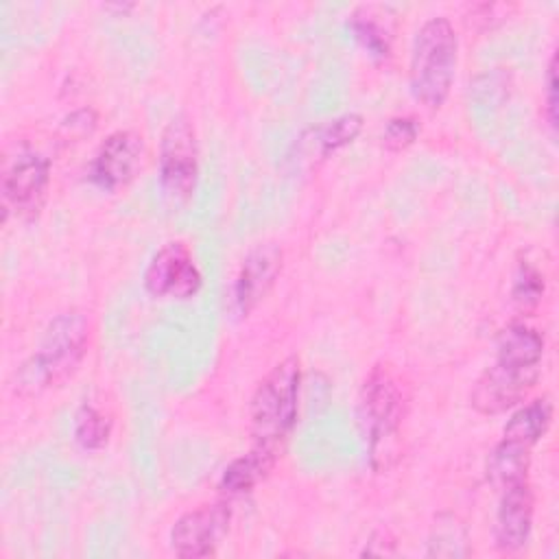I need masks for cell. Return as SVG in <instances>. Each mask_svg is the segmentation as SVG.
<instances>
[{
    "label": "cell",
    "mask_w": 559,
    "mask_h": 559,
    "mask_svg": "<svg viewBox=\"0 0 559 559\" xmlns=\"http://www.w3.org/2000/svg\"><path fill=\"white\" fill-rule=\"evenodd\" d=\"M542 369H526L493 360L474 382L469 404L480 415H500L518 406L537 384Z\"/></svg>",
    "instance_id": "8fae6325"
},
{
    "label": "cell",
    "mask_w": 559,
    "mask_h": 559,
    "mask_svg": "<svg viewBox=\"0 0 559 559\" xmlns=\"http://www.w3.org/2000/svg\"><path fill=\"white\" fill-rule=\"evenodd\" d=\"M144 159V138L133 129L111 131L96 148L90 162V181L107 192L127 188Z\"/></svg>",
    "instance_id": "30bf717a"
},
{
    "label": "cell",
    "mask_w": 559,
    "mask_h": 559,
    "mask_svg": "<svg viewBox=\"0 0 559 559\" xmlns=\"http://www.w3.org/2000/svg\"><path fill=\"white\" fill-rule=\"evenodd\" d=\"M157 175L168 199L175 203L192 199L199 183V144L194 124L186 114L173 116L162 129Z\"/></svg>",
    "instance_id": "5b68a950"
},
{
    "label": "cell",
    "mask_w": 559,
    "mask_h": 559,
    "mask_svg": "<svg viewBox=\"0 0 559 559\" xmlns=\"http://www.w3.org/2000/svg\"><path fill=\"white\" fill-rule=\"evenodd\" d=\"M419 133H421V124L415 116H393L384 122L380 142L386 151L400 153V151H406L411 144H415Z\"/></svg>",
    "instance_id": "44dd1931"
},
{
    "label": "cell",
    "mask_w": 559,
    "mask_h": 559,
    "mask_svg": "<svg viewBox=\"0 0 559 559\" xmlns=\"http://www.w3.org/2000/svg\"><path fill=\"white\" fill-rule=\"evenodd\" d=\"M544 347L546 343L539 330L526 323H509L498 332L496 360L526 369H542Z\"/></svg>",
    "instance_id": "4fadbf2b"
},
{
    "label": "cell",
    "mask_w": 559,
    "mask_h": 559,
    "mask_svg": "<svg viewBox=\"0 0 559 559\" xmlns=\"http://www.w3.org/2000/svg\"><path fill=\"white\" fill-rule=\"evenodd\" d=\"M90 345V323L83 312L66 310L44 330L41 341L15 371V393L39 395L63 384L83 362Z\"/></svg>",
    "instance_id": "6da1fadb"
},
{
    "label": "cell",
    "mask_w": 559,
    "mask_h": 559,
    "mask_svg": "<svg viewBox=\"0 0 559 559\" xmlns=\"http://www.w3.org/2000/svg\"><path fill=\"white\" fill-rule=\"evenodd\" d=\"M301 362L286 356L275 362L255 384L249 400V437L253 448L269 450L280 456L299 415Z\"/></svg>",
    "instance_id": "7a4b0ae2"
},
{
    "label": "cell",
    "mask_w": 559,
    "mask_h": 559,
    "mask_svg": "<svg viewBox=\"0 0 559 559\" xmlns=\"http://www.w3.org/2000/svg\"><path fill=\"white\" fill-rule=\"evenodd\" d=\"M456 539H465L463 531L459 533L454 526L443 528L439 524L428 542V555L430 557H465V555H469L467 542H456Z\"/></svg>",
    "instance_id": "7402d4cb"
},
{
    "label": "cell",
    "mask_w": 559,
    "mask_h": 559,
    "mask_svg": "<svg viewBox=\"0 0 559 559\" xmlns=\"http://www.w3.org/2000/svg\"><path fill=\"white\" fill-rule=\"evenodd\" d=\"M275 463L277 454L262 448H251L247 454H240L231 463H227L218 480L221 493L242 496L253 491L271 474Z\"/></svg>",
    "instance_id": "5bb4252c"
},
{
    "label": "cell",
    "mask_w": 559,
    "mask_h": 559,
    "mask_svg": "<svg viewBox=\"0 0 559 559\" xmlns=\"http://www.w3.org/2000/svg\"><path fill=\"white\" fill-rule=\"evenodd\" d=\"M284 266V251L277 242L253 245L234 275L229 290V308L238 317H247L275 286Z\"/></svg>",
    "instance_id": "9c48e42d"
},
{
    "label": "cell",
    "mask_w": 559,
    "mask_h": 559,
    "mask_svg": "<svg viewBox=\"0 0 559 559\" xmlns=\"http://www.w3.org/2000/svg\"><path fill=\"white\" fill-rule=\"evenodd\" d=\"M535 515V493L526 480L500 489L493 520V544L500 552H515L531 539Z\"/></svg>",
    "instance_id": "7c38bea8"
},
{
    "label": "cell",
    "mask_w": 559,
    "mask_h": 559,
    "mask_svg": "<svg viewBox=\"0 0 559 559\" xmlns=\"http://www.w3.org/2000/svg\"><path fill=\"white\" fill-rule=\"evenodd\" d=\"M111 428H114L111 417L98 406H94L92 402H83L74 413L72 435L76 445L85 452L103 450L111 437Z\"/></svg>",
    "instance_id": "ac0fdd59"
},
{
    "label": "cell",
    "mask_w": 559,
    "mask_h": 559,
    "mask_svg": "<svg viewBox=\"0 0 559 559\" xmlns=\"http://www.w3.org/2000/svg\"><path fill=\"white\" fill-rule=\"evenodd\" d=\"M356 419L371 465L376 469L391 467L400 448L404 393L389 365L378 362L365 376L358 391Z\"/></svg>",
    "instance_id": "3957f363"
},
{
    "label": "cell",
    "mask_w": 559,
    "mask_h": 559,
    "mask_svg": "<svg viewBox=\"0 0 559 559\" xmlns=\"http://www.w3.org/2000/svg\"><path fill=\"white\" fill-rule=\"evenodd\" d=\"M50 188V159L33 148H20L4 162L0 179L2 197V223L9 216L22 221L35 218L48 197Z\"/></svg>",
    "instance_id": "8992f818"
},
{
    "label": "cell",
    "mask_w": 559,
    "mask_h": 559,
    "mask_svg": "<svg viewBox=\"0 0 559 559\" xmlns=\"http://www.w3.org/2000/svg\"><path fill=\"white\" fill-rule=\"evenodd\" d=\"M142 284L155 299L183 301L201 290L203 273L183 240H168L151 255Z\"/></svg>",
    "instance_id": "52a82bcc"
},
{
    "label": "cell",
    "mask_w": 559,
    "mask_h": 559,
    "mask_svg": "<svg viewBox=\"0 0 559 559\" xmlns=\"http://www.w3.org/2000/svg\"><path fill=\"white\" fill-rule=\"evenodd\" d=\"M544 98H546V120L552 131H557V55L552 52L544 76Z\"/></svg>",
    "instance_id": "603a6c76"
},
{
    "label": "cell",
    "mask_w": 559,
    "mask_h": 559,
    "mask_svg": "<svg viewBox=\"0 0 559 559\" xmlns=\"http://www.w3.org/2000/svg\"><path fill=\"white\" fill-rule=\"evenodd\" d=\"M362 116L360 114H341L323 124L310 129V146L317 151L321 159L330 157L332 153L341 151L343 146L352 144L362 131Z\"/></svg>",
    "instance_id": "e0dca14e"
},
{
    "label": "cell",
    "mask_w": 559,
    "mask_h": 559,
    "mask_svg": "<svg viewBox=\"0 0 559 559\" xmlns=\"http://www.w3.org/2000/svg\"><path fill=\"white\" fill-rule=\"evenodd\" d=\"M229 524L231 507L227 500L199 504L175 520L168 533L170 550L183 559L212 557L227 537Z\"/></svg>",
    "instance_id": "ba28073f"
},
{
    "label": "cell",
    "mask_w": 559,
    "mask_h": 559,
    "mask_svg": "<svg viewBox=\"0 0 559 559\" xmlns=\"http://www.w3.org/2000/svg\"><path fill=\"white\" fill-rule=\"evenodd\" d=\"M531 467V448L500 439L487 456V480L493 489H504L513 483L526 480Z\"/></svg>",
    "instance_id": "2e32d148"
},
{
    "label": "cell",
    "mask_w": 559,
    "mask_h": 559,
    "mask_svg": "<svg viewBox=\"0 0 559 559\" xmlns=\"http://www.w3.org/2000/svg\"><path fill=\"white\" fill-rule=\"evenodd\" d=\"M459 61V35L443 15L428 17L415 33L408 59V87L417 103L439 109L452 90Z\"/></svg>",
    "instance_id": "277c9868"
},
{
    "label": "cell",
    "mask_w": 559,
    "mask_h": 559,
    "mask_svg": "<svg viewBox=\"0 0 559 559\" xmlns=\"http://www.w3.org/2000/svg\"><path fill=\"white\" fill-rule=\"evenodd\" d=\"M550 424L552 402L548 395H542L518 406V411L509 417V421L502 428V439L533 450V445L548 432Z\"/></svg>",
    "instance_id": "9a60e30c"
},
{
    "label": "cell",
    "mask_w": 559,
    "mask_h": 559,
    "mask_svg": "<svg viewBox=\"0 0 559 559\" xmlns=\"http://www.w3.org/2000/svg\"><path fill=\"white\" fill-rule=\"evenodd\" d=\"M378 13L373 7H358L352 13L349 20V28L354 33V37L358 39V44L373 57L384 59L391 52V37L386 26H382L378 20Z\"/></svg>",
    "instance_id": "d6986e66"
},
{
    "label": "cell",
    "mask_w": 559,
    "mask_h": 559,
    "mask_svg": "<svg viewBox=\"0 0 559 559\" xmlns=\"http://www.w3.org/2000/svg\"><path fill=\"white\" fill-rule=\"evenodd\" d=\"M544 290H546L544 273L537 266H533L531 262H520L515 277H513V286H511L513 301L520 308L531 310L542 301Z\"/></svg>",
    "instance_id": "ffe728a7"
}]
</instances>
